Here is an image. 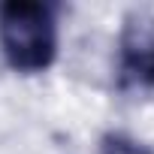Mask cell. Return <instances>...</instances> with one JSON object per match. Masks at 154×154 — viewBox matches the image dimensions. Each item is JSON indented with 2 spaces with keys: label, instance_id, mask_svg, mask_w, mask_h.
Returning <instances> with one entry per match:
<instances>
[{
  "label": "cell",
  "instance_id": "cell-1",
  "mask_svg": "<svg viewBox=\"0 0 154 154\" xmlns=\"http://www.w3.org/2000/svg\"><path fill=\"white\" fill-rule=\"evenodd\" d=\"M0 48L15 72H45L57 57V18L48 3H0Z\"/></svg>",
  "mask_w": 154,
  "mask_h": 154
},
{
  "label": "cell",
  "instance_id": "cell-2",
  "mask_svg": "<svg viewBox=\"0 0 154 154\" xmlns=\"http://www.w3.org/2000/svg\"><path fill=\"white\" fill-rule=\"evenodd\" d=\"M121 72L127 79L154 88V15H133L127 18L121 39Z\"/></svg>",
  "mask_w": 154,
  "mask_h": 154
},
{
  "label": "cell",
  "instance_id": "cell-3",
  "mask_svg": "<svg viewBox=\"0 0 154 154\" xmlns=\"http://www.w3.org/2000/svg\"><path fill=\"white\" fill-rule=\"evenodd\" d=\"M100 154H151L148 148H142L139 142L127 139V136H106Z\"/></svg>",
  "mask_w": 154,
  "mask_h": 154
}]
</instances>
